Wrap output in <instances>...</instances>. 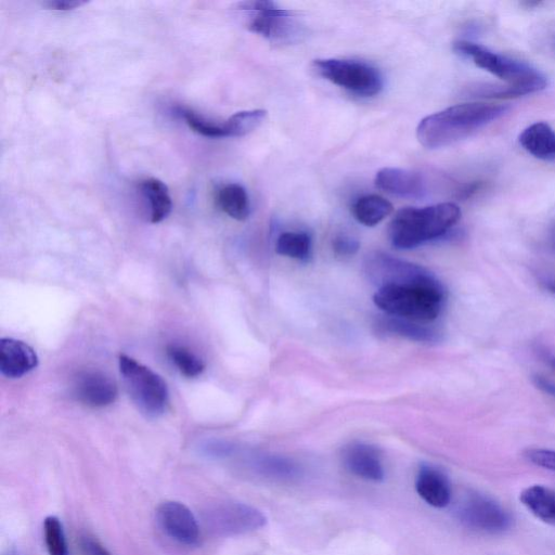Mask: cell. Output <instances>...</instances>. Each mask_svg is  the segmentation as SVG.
Returning a JSON list of instances; mask_svg holds the SVG:
<instances>
[{"mask_svg":"<svg viewBox=\"0 0 555 555\" xmlns=\"http://www.w3.org/2000/svg\"><path fill=\"white\" fill-rule=\"evenodd\" d=\"M506 105L470 102L423 119L417 128L419 143L427 149L445 148L466 139L509 112Z\"/></svg>","mask_w":555,"mask_h":555,"instance_id":"cell-1","label":"cell"},{"mask_svg":"<svg viewBox=\"0 0 555 555\" xmlns=\"http://www.w3.org/2000/svg\"><path fill=\"white\" fill-rule=\"evenodd\" d=\"M458 55L471 59L479 67L508 83L483 94L485 97L513 98L541 92L548 86L545 74L531 64L495 53L480 44L459 41L454 44Z\"/></svg>","mask_w":555,"mask_h":555,"instance_id":"cell-2","label":"cell"},{"mask_svg":"<svg viewBox=\"0 0 555 555\" xmlns=\"http://www.w3.org/2000/svg\"><path fill=\"white\" fill-rule=\"evenodd\" d=\"M461 211L455 203H441L427 208H406L396 213L389 235L398 250H410L443 238L459 222Z\"/></svg>","mask_w":555,"mask_h":555,"instance_id":"cell-3","label":"cell"},{"mask_svg":"<svg viewBox=\"0 0 555 555\" xmlns=\"http://www.w3.org/2000/svg\"><path fill=\"white\" fill-rule=\"evenodd\" d=\"M446 299L442 282L430 286L385 287L373 301L389 316L428 324L441 315Z\"/></svg>","mask_w":555,"mask_h":555,"instance_id":"cell-4","label":"cell"},{"mask_svg":"<svg viewBox=\"0 0 555 555\" xmlns=\"http://www.w3.org/2000/svg\"><path fill=\"white\" fill-rule=\"evenodd\" d=\"M126 389L137 409L148 418H159L170 405V392L157 372L127 355L119 358Z\"/></svg>","mask_w":555,"mask_h":555,"instance_id":"cell-5","label":"cell"},{"mask_svg":"<svg viewBox=\"0 0 555 555\" xmlns=\"http://www.w3.org/2000/svg\"><path fill=\"white\" fill-rule=\"evenodd\" d=\"M243 11H249L252 17L248 29L275 44L299 43L306 36L303 23L296 19L293 12L280 8L268 0H253L238 5Z\"/></svg>","mask_w":555,"mask_h":555,"instance_id":"cell-6","label":"cell"},{"mask_svg":"<svg viewBox=\"0 0 555 555\" xmlns=\"http://www.w3.org/2000/svg\"><path fill=\"white\" fill-rule=\"evenodd\" d=\"M313 68L322 79L359 97H374L383 89V77L379 70L363 61L318 59L314 61Z\"/></svg>","mask_w":555,"mask_h":555,"instance_id":"cell-7","label":"cell"},{"mask_svg":"<svg viewBox=\"0 0 555 555\" xmlns=\"http://www.w3.org/2000/svg\"><path fill=\"white\" fill-rule=\"evenodd\" d=\"M365 273L378 289L430 286L441 282L427 268L382 252H374L367 256Z\"/></svg>","mask_w":555,"mask_h":555,"instance_id":"cell-8","label":"cell"},{"mask_svg":"<svg viewBox=\"0 0 555 555\" xmlns=\"http://www.w3.org/2000/svg\"><path fill=\"white\" fill-rule=\"evenodd\" d=\"M204 522L213 534L231 537L258 531L267 521L260 510L245 503L223 501L204 511Z\"/></svg>","mask_w":555,"mask_h":555,"instance_id":"cell-9","label":"cell"},{"mask_svg":"<svg viewBox=\"0 0 555 555\" xmlns=\"http://www.w3.org/2000/svg\"><path fill=\"white\" fill-rule=\"evenodd\" d=\"M457 515L463 526L482 534H502L512 525L511 515L499 502L479 493L464 497Z\"/></svg>","mask_w":555,"mask_h":555,"instance_id":"cell-10","label":"cell"},{"mask_svg":"<svg viewBox=\"0 0 555 555\" xmlns=\"http://www.w3.org/2000/svg\"><path fill=\"white\" fill-rule=\"evenodd\" d=\"M157 518L164 533L179 544L196 547L201 539L200 526L195 514L178 501H165L157 511Z\"/></svg>","mask_w":555,"mask_h":555,"instance_id":"cell-11","label":"cell"},{"mask_svg":"<svg viewBox=\"0 0 555 555\" xmlns=\"http://www.w3.org/2000/svg\"><path fill=\"white\" fill-rule=\"evenodd\" d=\"M73 393L85 406L103 408L112 405L119 395L118 385L107 374L87 370L77 374Z\"/></svg>","mask_w":555,"mask_h":555,"instance_id":"cell-12","label":"cell"},{"mask_svg":"<svg viewBox=\"0 0 555 555\" xmlns=\"http://www.w3.org/2000/svg\"><path fill=\"white\" fill-rule=\"evenodd\" d=\"M344 467L358 479L379 483L385 479V471L379 450L365 443H353L342 453Z\"/></svg>","mask_w":555,"mask_h":555,"instance_id":"cell-13","label":"cell"},{"mask_svg":"<svg viewBox=\"0 0 555 555\" xmlns=\"http://www.w3.org/2000/svg\"><path fill=\"white\" fill-rule=\"evenodd\" d=\"M376 185L390 195L410 200H420L427 196V183L417 172L385 167L376 176Z\"/></svg>","mask_w":555,"mask_h":555,"instance_id":"cell-14","label":"cell"},{"mask_svg":"<svg viewBox=\"0 0 555 555\" xmlns=\"http://www.w3.org/2000/svg\"><path fill=\"white\" fill-rule=\"evenodd\" d=\"M38 366V357L33 348L20 340H0V372L8 379L27 376Z\"/></svg>","mask_w":555,"mask_h":555,"instance_id":"cell-15","label":"cell"},{"mask_svg":"<svg viewBox=\"0 0 555 555\" xmlns=\"http://www.w3.org/2000/svg\"><path fill=\"white\" fill-rule=\"evenodd\" d=\"M416 490L420 498L436 509L446 508L453 492L444 472L424 464L418 472Z\"/></svg>","mask_w":555,"mask_h":555,"instance_id":"cell-16","label":"cell"},{"mask_svg":"<svg viewBox=\"0 0 555 555\" xmlns=\"http://www.w3.org/2000/svg\"><path fill=\"white\" fill-rule=\"evenodd\" d=\"M523 149L541 161L555 162V131L547 123L537 122L520 135Z\"/></svg>","mask_w":555,"mask_h":555,"instance_id":"cell-17","label":"cell"},{"mask_svg":"<svg viewBox=\"0 0 555 555\" xmlns=\"http://www.w3.org/2000/svg\"><path fill=\"white\" fill-rule=\"evenodd\" d=\"M379 328L384 333L419 343H435L440 341L441 337V334L435 329L419 324V322L389 315L379 321Z\"/></svg>","mask_w":555,"mask_h":555,"instance_id":"cell-18","label":"cell"},{"mask_svg":"<svg viewBox=\"0 0 555 555\" xmlns=\"http://www.w3.org/2000/svg\"><path fill=\"white\" fill-rule=\"evenodd\" d=\"M520 500L537 519L555 526V490L544 485H534L523 490Z\"/></svg>","mask_w":555,"mask_h":555,"instance_id":"cell-19","label":"cell"},{"mask_svg":"<svg viewBox=\"0 0 555 555\" xmlns=\"http://www.w3.org/2000/svg\"><path fill=\"white\" fill-rule=\"evenodd\" d=\"M251 466L258 475L280 482L293 481L301 475L300 467L293 460L275 455L256 456Z\"/></svg>","mask_w":555,"mask_h":555,"instance_id":"cell-20","label":"cell"},{"mask_svg":"<svg viewBox=\"0 0 555 555\" xmlns=\"http://www.w3.org/2000/svg\"><path fill=\"white\" fill-rule=\"evenodd\" d=\"M141 192L150 204V221L159 224L170 216L173 202L170 190L157 178H148L140 184Z\"/></svg>","mask_w":555,"mask_h":555,"instance_id":"cell-21","label":"cell"},{"mask_svg":"<svg viewBox=\"0 0 555 555\" xmlns=\"http://www.w3.org/2000/svg\"><path fill=\"white\" fill-rule=\"evenodd\" d=\"M218 208L236 221H247L250 216L251 206L247 190L241 185L229 184L217 192Z\"/></svg>","mask_w":555,"mask_h":555,"instance_id":"cell-22","label":"cell"},{"mask_svg":"<svg viewBox=\"0 0 555 555\" xmlns=\"http://www.w3.org/2000/svg\"><path fill=\"white\" fill-rule=\"evenodd\" d=\"M393 205L383 197L370 195L359 198L352 208L356 221L367 227H374L393 213Z\"/></svg>","mask_w":555,"mask_h":555,"instance_id":"cell-23","label":"cell"},{"mask_svg":"<svg viewBox=\"0 0 555 555\" xmlns=\"http://www.w3.org/2000/svg\"><path fill=\"white\" fill-rule=\"evenodd\" d=\"M312 248V238L306 232H283L276 244L278 254L299 261H308Z\"/></svg>","mask_w":555,"mask_h":555,"instance_id":"cell-24","label":"cell"},{"mask_svg":"<svg viewBox=\"0 0 555 555\" xmlns=\"http://www.w3.org/2000/svg\"><path fill=\"white\" fill-rule=\"evenodd\" d=\"M265 110L238 112L224 123L226 137H243L256 131L266 120Z\"/></svg>","mask_w":555,"mask_h":555,"instance_id":"cell-25","label":"cell"},{"mask_svg":"<svg viewBox=\"0 0 555 555\" xmlns=\"http://www.w3.org/2000/svg\"><path fill=\"white\" fill-rule=\"evenodd\" d=\"M167 355L178 371L187 378H198L205 370L204 361L185 346L170 345L167 347Z\"/></svg>","mask_w":555,"mask_h":555,"instance_id":"cell-26","label":"cell"},{"mask_svg":"<svg viewBox=\"0 0 555 555\" xmlns=\"http://www.w3.org/2000/svg\"><path fill=\"white\" fill-rule=\"evenodd\" d=\"M44 537L49 555H69L66 534L56 516H48L45 520Z\"/></svg>","mask_w":555,"mask_h":555,"instance_id":"cell-27","label":"cell"},{"mask_svg":"<svg viewBox=\"0 0 555 555\" xmlns=\"http://www.w3.org/2000/svg\"><path fill=\"white\" fill-rule=\"evenodd\" d=\"M178 113L182 115V118H184L187 125L192 129L193 132L210 138L226 137L224 123L219 124L213 122L204 118V116L185 108H179Z\"/></svg>","mask_w":555,"mask_h":555,"instance_id":"cell-28","label":"cell"},{"mask_svg":"<svg viewBox=\"0 0 555 555\" xmlns=\"http://www.w3.org/2000/svg\"><path fill=\"white\" fill-rule=\"evenodd\" d=\"M525 457L537 467L555 471V450L529 449L526 451Z\"/></svg>","mask_w":555,"mask_h":555,"instance_id":"cell-29","label":"cell"},{"mask_svg":"<svg viewBox=\"0 0 555 555\" xmlns=\"http://www.w3.org/2000/svg\"><path fill=\"white\" fill-rule=\"evenodd\" d=\"M332 247L335 254L343 257H350L358 252L360 244L357 239L351 236L341 235L335 237Z\"/></svg>","mask_w":555,"mask_h":555,"instance_id":"cell-30","label":"cell"},{"mask_svg":"<svg viewBox=\"0 0 555 555\" xmlns=\"http://www.w3.org/2000/svg\"><path fill=\"white\" fill-rule=\"evenodd\" d=\"M81 548L85 555H112L98 540L90 536L82 537Z\"/></svg>","mask_w":555,"mask_h":555,"instance_id":"cell-31","label":"cell"},{"mask_svg":"<svg viewBox=\"0 0 555 555\" xmlns=\"http://www.w3.org/2000/svg\"><path fill=\"white\" fill-rule=\"evenodd\" d=\"M86 4L87 2H83V0H49V2L43 3V6L49 9L68 11L80 8Z\"/></svg>","mask_w":555,"mask_h":555,"instance_id":"cell-32","label":"cell"},{"mask_svg":"<svg viewBox=\"0 0 555 555\" xmlns=\"http://www.w3.org/2000/svg\"><path fill=\"white\" fill-rule=\"evenodd\" d=\"M534 380L538 389L555 398V382L540 376L536 377Z\"/></svg>","mask_w":555,"mask_h":555,"instance_id":"cell-33","label":"cell"},{"mask_svg":"<svg viewBox=\"0 0 555 555\" xmlns=\"http://www.w3.org/2000/svg\"><path fill=\"white\" fill-rule=\"evenodd\" d=\"M539 354L540 357L542 359H544L546 361V363L555 370V355L552 353H549L548 351L545 350V348H542V350H539Z\"/></svg>","mask_w":555,"mask_h":555,"instance_id":"cell-34","label":"cell"},{"mask_svg":"<svg viewBox=\"0 0 555 555\" xmlns=\"http://www.w3.org/2000/svg\"><path fill=\"white\" fill-rule=\"evenodd\" d=\"M550 244L552 249L555 251V223L550 230Z\"/></svg>","mask_w":555,"mask_h":555,"instance_id":"cell-35","label":"cell"},{"mask_svg":"<svg viewBox=\"0 0 555 555\" xmlns=\"http://www.w3.org/2000/svg\"><path fill=\"white\" fill-rule=\"evenodd\" d=\"M4 555H21V554L18 550L11 549V550H8L7 553H5Z\"/></svg>","mask_w":555,"mask_h":555,"instance_id":"cell-36","label":"cell"},{"mask_svg":"<svg viewBox=\"0 0 555 555\" xmlns=\"http://www.w3.org/2000/svg\"><path fill=\"white\" fill-rule=\"evenodd\" d=\"M553 290H554V292H555V286H554Z\"/></svg>","mask_w":555,"mask_h":555,"instance_id":"cell-37","label":"cell"}]
</instances>
